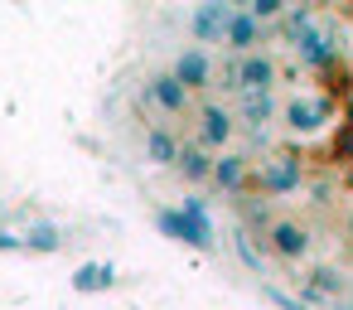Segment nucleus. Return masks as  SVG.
<instances>
[{"label": "nucleus", "instance_id": "nucleus-5", "mask_svg": "<svg viewBox=\"0 0 353 310\" xmlns=\"http://www.w3.org/2000/svg\"><path fill=\"white\" fill-rule=\"evenodd\" d=\"M295 54H300V64H305L310 73H329V68L339 64V30H334V25L310 30V35L295 44Z\"/></svg>", "mask_w": 353, "mask_h": 310}, {"label": "nucleus", "instance_id": "nucleus-2", "mask_svg": "<svg viewBox=\"0 0 353 310\" xmlns=\"http://www.w3.org/2000/svg\"><path fill=\"white\" fill-rule=\"evenodd\" d=\"M155 218L165 223V233H170V238H179V242H189V247H199V252H208V247L218 242V238H213V223H208L203 199H184V209H160Z\"/></svg>", "mask_w": 353, "mask_h": 310}, {"label": "nucleus", "instance_id": "nucleus-8", "mask_svg": "<svg viewBox=\"0 0 353 310\" xmlns=\"http://www.w3.org/2000/svg\"><path fill=\"white\" fill-rule=\"evenodd\" d=\"M276 78H281V64L271 59V54H242L237 59V97L242 93H271L276 88Z\"/></svg>", "mask_w": 353, "mask_h": 310}, {"label": "nucleus", "instance_id": "nucleus-13", "mask_svg": "<svg viewBox=\"0 0 353 310\" xmlns=\"http://www.w3.org/2000/svg\"><path fill=\"white\" fill-rule=\"evenodd\" d=\"M276 93H242L237 97V122L247 126V131H266L271 122H276Z\"/></svg>", "mask_w": 353, "mask_h": 310}, {"label": "nucleus", "instance_id": "nucleus-19", "mask_svg": "<svg viewBox=\"0 0 353 310\" xmlns=\"http://www.w3.org/2000/svg\"><path fill=\"white\" fill-rule=\"evenodd\" d=\"M232 252H237L252 271H266V247H261V238H256L252 228H242V223L232 228Z\"/></svg>", "mask_w": 353, "mask_h": 310}, {"label": "nucleus", "instance_id": "nucleus-10", "mask_svg": "<svg viewBox=\"0 0 353 310\" xmlns=\"http://www.w3.org/2000/svg\"><path fill=\"white\" fill-rule=\"evenodd\" d=\"M247 180H252V160L242 155V151H223L218 160H213V189L218 194H228V199H237V194H247Z\"/></svg>", "mask_w": 353, "mask_h": 310}, {"label": "nucleus", "instance_id": "nucleus-24", "mask_svg": "<svg viewBox=\"0 0 353 310\" xmlns=\"http://www.w3.org/2000/svg\"><path fill=\"white\" fill-rule=\"evenodd\" d=\"M343 233H348V242H353V209H348V223H343Z\"/></svg>", "mask_w": 353, "mask_h": 310}, {"label": "nucleus", "instance_id": "nucleus-3", "mask_svg": "<svg viewBox=\"0 0 353 310\" xmlns=\"http://www.w3.org/2000/svg\"><path fill=\"white\" fill-rule=\"evenodd\" d=\"M281 117H285V126L295 131V136H314V131H324L329 126V117H334V97L329 93H295L285 107H281Z\"/></svg>", "mask_w": 353, "mask_h": 310}, {"label": "nucleus", "instance_id": "nucleus-21", "mask_svg": "<svg viewBox=\"0 0 353 310\" xmlns=\"http://www.w3.org/2000/svg\"><path fill=\"white\" fill-rule=\"evenodd\" d=\"M25 247H30V252H59V247H63V233H59L54 223H34V228L25 233Z\"/></svg>", "mask_w": 353, "mask_h": 310}, {"label": "nucleus", "instance_id": "nucleus-4", "mask_svg": "<svg viewBox=\"0 0 353 310\" xmlns=\"http://www.w3.org/2000/svg\"><path fill=\"white\" fill-rule=\"evenodd\" d=\"M232 112L223 107V102H199V112H194V141L203 146V151H223V146H232Z\"/></svg>", "mask_w": 353, "mask_h": 310}, {"label": "nucleus", "instance_id": "nucleus-11", "mask_svg": "<svg viewBox=\"0 0 353 310\" xmlns=\"http://www.w3.org/2000/svg\"><path fill=\"white\" fill-rule=\"evenodd\" d=\"M266 35H271V30H266V25H256V20L247 15V6H242V10H232V15H228L223 44L242 59V54H256V44H266Z\"/></svg>", "mask_w": 353, "mask_h": 310}, {"label": "nucleus", "instance_id": "nucleus-12", "mask_svg": "<svg viewBox=\"0 0 353 310\" xmlns=\"http://www.w3.org/2000/svg\"><path fill=\"white\" fill-rule=\"evenodd\" d=\"M228 15H232V6H223V0H208V6H199V10L189 15V35H194V49H199V44H223Z\"/></svg>", "mask_w": 353, "mask_h": 310}, {"label": "nucleus", "instance_id": "nucleus-23", "mask_svg": "<svg viewBox=\"0 0 353 310\" xmlns=\"http://www.w3.org/2000/svg\"><path fill=\"white\" fill-rule=\"evenodd\" d=\"M310 204L324 209V204H329V184H314V189H310Z\"/></svg>", "mask_w": 353, "mask_h": 310}, {"label": "nucleus", "instance_id": "nucleus-14", "mask_svg": "<svg viewBox=\"0 0 353 310\" xmlns=\"http://www.w3.org/2000/svg\"><path fill=\"white\" fill-rule=\"evenodd\" d=\"M213 151H203L199 141H189V146H179V160H174V170H179V180L184 184H208L213 180Z\"/></svg>", "mask_w": 353, "mask_h": 310}, {"label": "nucleus", "instance_id": "nucleus-20", "mask_svg": "<svg viewBox=\"0 0 353 310\" xmlns=\"http://www.w3.org/2000/svg\"><path fill=\"white\" fill-rule=\"evenodd\" d=\"M117 286V267L112 262H88L73 276V291H112Z\"/></svg>", "mask_w": 353, "mask_h": 310}, {"label": "nucleus", "instance_id": "nucleus-9", "mask_svg": "<svg viewBox=\"0 0 353 310\" xmlns=\"http://www.w3.org/2000/svg\"><path fill=\"white\" fill-rule=\"evenodd\" d=\"M141 97H145L150 107L170 112V117H179V112L189 107V93H184V83H179L170 68H155V73L145 78V88H141Z\"/></svg>", "mask_w": 353, "mask_h": 310}, {"label": "nucleus", "instance_id": "nucleus-15", "mask_svg": "<svg viewBox=\"0 0 353 310\" xmlns=\"http://www.w3.org/2000/svg\"><path fill=\"white\" fill-rule=\"evenodd\" d=\"M310 30H319V20H314V6H285V15L276 20V30H271V35H276V39H285V44L295 49V44H300Z\"/></svg>", "mask_w": 353, "mask_h": 310}, {"label": "nucleus", "instance_id": "nucleus-1", "mask_svg": "<svg viewBox=\"0 0 353 310\" xmlns=\"http://www.w3.org/2000/svg\"><path fill=\"white\" fill-rule=\"evenodd\" d=\"M256 189H261L266 199L300 194V189H305V160H300V151H271V155L256 165Z\"/></svg>", "mask_w": 353, "mask_h": 310}, {"label": "nucleus", "instance_id": "nucleus-17", "mask_svg": "<svg viewBox=\"0 0 353 310\" xmlns=\"http://www.w3.org/2000/svg\"><path fill=\"white\" fill-rule=\"evenodd\" d=\"M343 286H348V276H343L339 267H310L300 296H305V305H310V300H324V296H343Z\"/></svg>", "mask_w": 353, "mask_h": 310}, {"label": "nucleus", "instance_id": "nucleus-7", "mask_svg": "<svg viewBox=\"0 0 353 310\" xmlns=\"http://www.w3.org/2000/svg\"><path fill=\"white\" fill-rule=\"evenodd\" d=\"M170 73L184 83V93L218 88V83H213V78H218V68H213V59H208L203 49H179V54H174V64H170Z\"/></svg>", "mask_w": 353, "mask_h": 310}, {"label": "nucleus", "instance_id": "nucleus-6", "mask_svg": "<svg viewBox=\"0 0 353 310\" xmlns=\"http://www.w3.org/2000/svg\"><path fill=\"white\" fill-rule=\"evenodd\" d=\"M310 228L305 223H295V218H276L271 223V233H266V252H276L281 262H305L310 257Z\"/></svg>", "mask_w": 353, "mask_h": 310}, {"label": "nucleus", "instance_id": "nucleus-16", "mask_svg": "<svg viewBox=\"0 0 353 310\" xmlns=\"http://www.w3.org/2000/svg\"><path fill=\"white\" fill-rule=\"evenodd\" d=\"M232 209H237V223H242V228H252V233H271V223H276V218H271L266 194H252V189H247V194H237V199H232Z\"/></svg>", "mask_w": 353, "mask_h": 310}, {"label": "nucleus", "instance_id": "nucleus-22", "mask_svg": "<svg viewBox=\"0 0 353 310\" xmlns=\"http://www.w3.org/2000/svg\"><path fill=\"white\" fill-rule=\"evenodd\" d=\"M20 247H25V238H15V233L0 228V252H20Z\"/></svg>", "mask_w": 353, "mask_h": 310}, {"label": "nucleus", "instance_id": "nucleus-25", "mask_svg": "<svg viewBox=\"0 0 353 310\" xmlns=\"http://www.w3.org/2000/svg\"><path fill=\"white\" fill-rule=\"evenodd\" d=\"M343 310H353V305H343Z\"/></svg>", "mask_w": 353, "mask_h": 310}, {"label": "nucleus", "instance_id": "nucleus-18", "mask_svg": "<svg viewBox=\"0 0 353 310\" xmlns=\"http://www.w3.org/2000/svg\"><path fill=\"white\" fill-rule=\"evenodd\" d=\"M145 155H150V165H174V160H179L174 131H170V126H150V131H145Z\"/></svg>", "mask_w": 353, "mask_h": 310}]
</instances>
